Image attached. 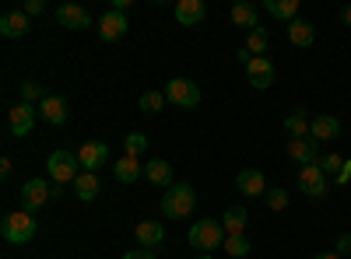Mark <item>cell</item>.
<instances>
[{"instance_id":"obj_1","label":"cell","mask_w":351,"mask_h":259,"mask_svg":"<svg viewBox=\"0 0 351 259\" xmlns=\"http://www.w3.org/2000/svg\"><path fill=\"white\" fill-rule=\"evenodd\" d=\"M193 207H197V193H193L190 182H176V186H169L162 193V217H169V221L190 217Z\"/></svg>"},{"instance_id":"obj_2","label":"cell","mask_w":351,"mask_h":259,"mask_svg":"<svg viewBox=\"0 0 351 259\" xmlns=\"http://www.w3.org/2000/svg\"><path fill=\"white\" fill-rule=\"evenodd\" d=\"M39 232V221L36 214H28V210H14L4 217V224H0V235H4V242L11 245H25V242H32Z\"/></svg>"},{"instance_id":"obj_3","label":"cell","mask_w":351,"mask_h":259,"mask_svg":"<svg viewBox=\"0 0 351 259\" xmlns=\"http://www.w3.org/2000/svg\"><path fill=\"white\" fill-rule=\"evenodd\" d=\"M225 228H221V221H197V224H190V245L193 249H200V252H215L218 245H225Z\"/></svg>"},{"instance_id":"obj_4","label":"cell","mask_w":351,"mask_h":259,"mask_svg":"<svg viewBox=\"0 0 351 259\" xmlns=\"http://www.w3.org/2000/svg\"><path fill=\"white\" fill-rule=\"evenodd\" d=\"M77 158L71 154V151H53L49 154V161H46V168H49V182H56V186H74V179L81 176V172H77Z\"/></svg>"},{"instance_id":"obj_5","label":"cell","mask_w":351,"mask_h":259,"mask_svg":"<svg viewBox=\"0 0 351 259\" xmlns=\"http://www.w3.org/2000/svg\"><path fill=\"white\" fill-rule=\"evenodd\" d=\"M165 98H169V105L197 109V105H200V88H197L193 81H186V77H172V81L165 84Z\"/></svg>"},{"instance_id":"obj_6","label":"cell","mask_w":351,"mask_h":259,"mask_svg":"<svg viewBox=\"0 0 351 259\" xmlns=\"http://www.w3.org/2000/svg\"><path fill=\"white\" fill-rule=\"evenodd\" d=\"M299 189L306 196H313V200H324L327 196V176H324V168H319V161L299 168Z\"/></svg>"},{"instance_id":"obj_7","label":"cell","mask_w":351,"mask_h":259,"mask_svg":"<svg viewBox=\"0 0 351 259\" xmlns=\"http://www.w3.org/2000/svg\"><path fill=\"white\" fill-rule=\"evenodd\" d=\"M49 182L46 179H28L25 186H21V210H28V214H36L39 207H46L49 204Z\"/></svg>"},{"instance_id":"obj_8","label":"cell","mask_w":351,"mask_h":259,"mask_svg":"<svg viewBox=\"0 0 351 259\" xmlns=\"http://www.w3.org/2000/svg\"><path fill=\"white\" fill-rule=\"evenodd\" d=\"M36 116H39V109H36V105H28V102L14 105V109L8 112V130H11V137H28V133H32Z\"/></svg>"},{"instance_id":"obj_9","label":"cell","mask_w":351,"mask_h":259,"mask_svg":"<svg viewBox=\"0 0 351 259\" xmlns=\"http://www.w3.org/2000/svg\"><path fill=\"white\" fill-rule=\"evenodd\" d=\"M77 161L84 172H99L106 161H109V144L106 140H88L77 148Z\"/></svg>"},{"instance_id":"obj_10","label":"cell","mask_w":351,"mask_h":259,"mask_svg":"<svg viewBox=\"0 0 351 259\" xmlns=\"http://www.w3.org/2000/svg\"><path fill=\"white\" fill-rule=\"evenodd\" d=\"M127 28H130V21H127L123 11H106L99 18V39L102 42H116V39L127 36Z\"/></svg>"},{"instance_id":"obj_11","label":"cell","mask_w":351,"mask_h":259,"mask_svg":"<svg viewBox=\"0 0 351 259\" xmlns=\"http://www.w3.org/2000/svg\"><path fill=\"white\" fill-rule=\"evenodd\" d=\"M246 77H250V84H253L256 92L271 88V84H274V64L267 60V56H250V64H246Z\"/></svg>"},{"instance_id":"obj_12","label":"cell","mask_w":351,"mask_h":259,"mask_svg":"<svg viewBox=\"0 0 351 259\" xmlns=\"http://www.w3.org/2000/svg\"><path fill=\"white\" fill-rule=\"evenodd\" d=\"M288 158L295 161L299 168H302V165H316V161H319V140H313V137L288 140Z\"/></svg>"},{"instance_id":"obj_13","label":"cell","mask_w":351,"mask_h":259,"mask_svg":"<svg viewBox=\"0 0 351 259\" xmlns=\"http://www.w3.org/2000/svg\"><path fill=\"white\" fill-rule=\"evenodd\" d=\"M134 238H137V245L141 249H162V242H165V224H158V221H141L137 228H134Z\"/></svg>"},{"instance_id":"obj_14","label":"cell","mask_w":351,"mask_h":259,"mask_svg":"<svg viewBox=\"0 0 351 259\" xmlns=\"http://www.w3.org/2000/svg\"><path fill=\"white\" fill-rule=\"evenodd\" d=\"M56 21H60L64 28H71V32H84V28H92V14H88L84 8H77V4H60V8H56Z\"/></svg>"},{"instance_id":"obj_15","label":"cell","mask_w":351,"mask_h":259,"mask_svg":"<svg viewBox=\"0 0 351 259\" xmlns=\"http://www.w3.org/2000/svg\"><path fill=\"white\" fill-rule=\"evenodd\" d=\"M39 116L49 123V126H64L67 123V98H60V95H46L43 102H39Z\"/></svg>"},{"instance_id":"obj_16","label":"cell","mask_w":351,"mask_h":259,"mask_svg":"<svg viewBox=\"0 0 351 259\" xmlns=\"http://www.w3.org/2000/svg\"><path fill=\"white\" fill-rule=\"evenodd\" d=\"M28 14L25 11H8L4 18H0V36L4 39H25L28 36Z\"/></svg>"},{"instance_id":"obj_17","label":"cell","mask_w":351,"mask_h":259,"mask_svg":"<svg viewBox=\"0 0 351 259\" xmlns=\"http://www.w3.org/2000/svg\"><path fill=\"white\" fill-rule=\"evenodd\" d=\"M236 186L243 196H263L267 193V182H263V172L260 168H243L236 176Z\"/></svg>"},{"instance_id":"obj_18","label":"cell","mask_w":351,"mask_h":259,"mask_svg":"<svg viewBox=\"0 0 351 259\" xmlns=\"http://www.w3.org/2000/svg\"><path fill=\"white\" fill-rule=\"evenodd\" d=\"M204 18H208V4L204 0H180L176 4V21L180 25H200Z\"/></svg>"},{"instance_id":"obj_19","label":"cell","mask_w":351,"mask_h":259,"mask_svg":"<svg viewBox=\"0 0 351 259\" xmlns=\"http://www.w3.org/2000/svg\"><path fill=\"white\" fill-rule=\"evenodd\" d=\"M102 193V182L95 172H81V176L74 179V196L81 200V204H92V200Z\"/></svg>"},{"instance_id":"obj_20","label":"cell","mask_w":351,"mask_h":259,"mask_svg":"<svg viewBox=\"0 0 351 259\" xmlns=\"http://www.w3.org/2000/svg\"><path fill=\"white\" fill-rule=\"evenodd\" d=\"M112 176H116V179H120L123 186H130V182H137V179L144 176V165H141L137 158H130V154H123L120 161H116V165H112Z\"/></svg>"},{"instance_id":"obj_21","label":"cell","mask_w":351,"mask_h":259,"mask_svg":"<svg viewBox=\"0 0 351 259\" xmlns=\"http://www.w3.org/2000/svg\"><path fill=\"white\" fill-rule=\"evenodd\" d=\"M144 179H148V182H155V186H176L172 182V165L165 161V158H155V161H148V165H144Z\"/></svg>"},{"instance_id":"obj_22","label":"cell","mask_w":351,"mask_h":259,"mask_svg":"<svg viewBox=\"0 0 351 259\" xmlns=\"http://www.w3.org/2000/svg\"><path fill=\"white\" fill-rule=\"evenodd\" d=\"M288 42L291 46H299V49H306V46H313L316 42V28L309 25V21H302V18H295L288 25Z\"/></svg>"},{"instance_id":"obj_23","label":"cell","mask_w":351,"mask_h":259,"mask_svg":"<svg viewBox=\"0 0 351 259\" xmlns=\"http://www.w3.org/2000/svg\"><path fill=\"white\" fill-rule=\"evenodd\" d=\"M337 133H341V120H337V116H330V112L316 116V120H313V130H309V137H313V140H334Z\"/></svg>"},{"instance_id":"obj_24","label":"cell","mask_w":351,"mask_h":259,"mask_svg":"<svg viewBox=\"0 0 351 259\" xmlns=\"http://www.w3.org/2000/svg\"><path fill=\"white\" fill-rule=\"evenodd\" d=\"M263 11H267L271 18H278V21H295V14H299V0H263Z\"/></svg>"},{"instance_id":"obj_25","label":"cell","mask_w":351,"mask_h":259,"mask_svg":"<svg viewBox=\"0 0 351 259\" xmlns=\"http://www.w3.org/2000/svg\"><path fill=\"white\" fill-rule=\"evenodd\" d=\"M246 224H250L246 207H228V210H225V217H221L225 235H246Z\"/></svg>"},{"instance_id":"obj_26","label":"cell","mask_w":351,"mask_h":259,"mask_svg":"<svg viewBox=\"0 0 351 259\" xmlns=\"http://www.w3.org/2000/svg\"><path fill=\"white\" fill-rule=\"evenodd\" d=\"M309 130H313V120H306V109L291 112V116L285 120V133H288V140H302V137H309Z\"/></svg>"},{"instance_id":"obj_27","label":"cell","mask_w":351,"mask_h":259,"mask_svg":"<svg viewBox=\"0 0 351 259\" xmlns=\"http://www.w3.org/2000/svg\"><path fill=\"white\" fill-rule=\"evenodd\" d=\"M232 25L246 28V32L260 28V25H256V8H253V4H232Z\"/></svg>"},{"instance_id":"obj_28","label":"cell","mask_w":351,"mask_h":259,"mask_svg":"<svg viewBox=\"0 0 351 259\" xmlns=\"http://www.w3.org/2000/svg\"><path fill=\"white\" fill-rule=\"evenodd\" d=\"M267 42H271V36L267 32H263V28H253V32H246V53L250 56H263V53H267Z\"/></svg>"},{"instance_id":"obj_29","label":"cell","mask_w":351,"mask_h":259,"mask_svg":"<svg viewBox=\"0 0 351 259\" xmlns=\"http://www.w3.org/2000/svg\"><path fill=\"white\" fill-rule=\"evenodd\" d=\"M137 105H141V112H148V116H155V112H162V109L169 105V98H165V92H144Z\"/></svg>"},{"instance_id":"obj_30","label":"cell","mask_w":351,"mask_h":259,"mask_svg":"<svg viewBox=\"0 0 351 259\" xmlns=\"http://www.w3.org/2000/svg\"><path fill=\"white\" fill-rule=\"evenodd\" d=\"M221 249H225V252H228L232 259H243V256L250 252V238H246V235H228Z\"/></svg>"},{"instance_id":"obj_31","label":"cell","mask_w":351,"mask_h":259,"mask_svg":"<svg viewBox=\"0 0 351 259\" xmlns=\"http://www.w3.org/2000/svg\"><path fill=\"white\" fill-rule=\"evenodd\" d=\"M43 98H46V92H43V84H39V81H32V77L21 81V102L32 105V102H43Z\"/></svg>"},{"instance_id":"obj_32","label":"cell","mask_w":351,"mask_h":259,"mask_svg":"<svg viewBox=\"0 0 351 259\" xmlns=\"http://www.w3.org/2000/svg\"><path fill=\"white\" fill-rule=\"evenodd\" d=\"M123 148H127L130 158H141L144 151H148V137H144V133H130V137L123 140Z\"/></svg>"},{"instance_id":"obj_33","label":"cell","mask_w":351,"mask_h":259,"mask_svg":"<svg viewBox=\"0 0 351 259\" xmlns=\"http://www.w3.org/2000/svg\"><path fill=\"white\" fill-rule=\"evenodd\" d=\"M319 168H324V176H327V172H330V176L337 179V176H341V168H344V158H341L337 151H330L327 158H319Z\"/></svg>"},{"instance_id":"obj_34","label":"cell","mask_w":351,"mask_h":259,"mask_svg":"<svg viewBox=\"0 0 351 259\" xmlns=\"http://www.w3.org/2000/svg\"><path fill=\"white\" fill-rule=\"evenodd\" d=\"M263 204H267L271 210H285L288 207V193L285 189H267L263 193Z\"/></svg>"},{"instance_id":"obj_35","label":"cell","mask_w":351,"mask_h":259,"mask_svg":"<svg viewBox=\"0 0 351 259\" xmlns=\"http://www.w3.org/2000/svg\"><path fill=\"white\" fill-rule=\"evenodd\" d=\"M334 252H337V256H341V259H344V256H351V232H348V235H341V238H337V245H334Z\"/></svg>"},{"instance_id":"obj_36","label":"cell","mask_w":351,"mask_h":259,"mask_svg":"<svg viewBox=\"0 0 351 259\" xmlns=\"http://www.w3.org/2000/svg\"><path fill=\"white\" fill-rule=\"evenodd\" d=\"M123 259H158V252H152V249H141V245H137V249H134V252H127Z\"/></svg>"},{"instance_id":"obj_37","label":"cell","mask_w":351,"mask_h":259,"mask_svg":"<svg viewBox=\"0 0 351 259\" xmlns=\"http://www.w3.org/2000/svg\"><path fill=\"white\" fill-rule=\"evenodd\" d=\"M28 18H36V14H43V0H25V8H21Z\"/></svg>"},{"instance_id":"obj_38","label":"cell","mask_w":351,"mask_h":259,"mask_svg":"<svg viewBox=\"0 0 351 259\" xmlns=\"http://www.w3.org/2000/svg\"><path fill=\"white\" fill-rule=\"evenodd\" d=\"M337 182H341V186H348V182H351V158L344 161V168H341V176H337Z\"/></svg>"},{"instance_id":"obj_39","label":"cell","mask_w":351,"mask_h":259,"mask_svg":"<svg viewBox=\"0 0 351 259\" xmlns=\"http://www.w3.org/2000/svg\"><path fill=\"white\" fill-rule=\"evenodd\" d=\"M11 168H14V165H11V158H0V176L8 179V176H11Z\"/></svg>"},{"instance_id":"obj_40","label":"cell","mask_w":351,"mask_h":259,"mask_svg":"<svg viewBox=\"0 0 351 259\" xmlns=\"http://www.w3.org/2000/svg\"><path fill=\"white\" fill-rule=\"evenodd\" d=\"M49 196H53V200H60V196H64V186H56V182H49Z\"/></svg>"},{"instance_id":"obj_41","label":"cell","mask_w":351,"mask_h":259,"mask_svg":"<svg viewBox=\"0 0 351 259\" xmlns=\"http://www.w3.org/2000/svg\"><path fill=\"white\" fill-rule=\"evenodd\" d=\"M316 259H341V256H337V252L330 249V252H316Z\"/></svg>"},{"instance_id":"obj_42","label":"cell","mask_w":351,"mask_h":259,"mask_svg":"<svg viewBox=\"0 0 351 259\" xmlns=\"http://www.w3.org/2000/svg\"><path fill=\"white\" fill-rule=\"evenodd\" d=\"M341 21H344V25H351V8H344V11H341Z\"/></svg>"},{"instance_id":"obj_43","label":"cell","mask_w":351,"mask_h":259,"mask_svg":"<svg viewBox=\"0 0 351 259\" xmlns=\"http://www.w3.org/2000/svg\"><path fill=\"white\" fill-rule=\"evenodd\" d=\"M197 259H215V256H208V252H200V256H197Z\"/></svg>"}]
</instances>
